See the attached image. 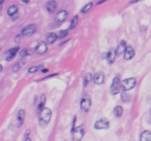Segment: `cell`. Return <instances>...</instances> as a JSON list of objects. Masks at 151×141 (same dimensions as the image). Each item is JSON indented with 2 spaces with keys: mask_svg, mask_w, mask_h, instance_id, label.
<instances>
[{
  "mask_svg": "<svg viewBox=\"0 0 151 141\" xmlns=\"http://www.w3.org/2000/svg\"><path fill=\"white\" fill-rule=\"evenodd\" d=\"M57 38L58 36L55 33H49L47 36V42L50 44L53 43L57 40Z\"/></svg>",
  "mask_w": 151,
  "mask_h": 141,
  "instance_id": "20",
  "label": "cell"
},
{
  "mask_svg": "<svg viewBox=\"0 0 151 141\" xmlns=\"http://www.w3.org/2000/svg\"><path fill=\"white\" fill-rule=\"evenodd\" d=\"M48 71H49L48 69H44V70H42L43 73H47V72H48Z\"/></svg>",
  "mask_w": 151,
  "mask_h": 141,
  "instance_id": "31",
  "label": "cell"
},
{
  "mask_svg": "<svg viewBox=\"0 0 151 141\" xmlns=\"http://www.w3.org/2000/svg\"><path fill=\"white\" fill-rule=\"evenodd\" d=\"M24 116H25V111L24 110H19V113H18L17 120L18 123H19V126H21L23 123L24 120Z\"/></svg>",
  "mask_w": 151,
  "mask_h": 141,
  "instance_id": "17",
  "label": "cell"
},
{
  "mask_svg": "<svg viewBox=\"0 0 151 141\" xmlns=\"http://www.w3.org/2000/svg\"><path fill=\"white\" fill-rule=\"evenodd\" d=\"M57 7V4L55 1H50L47 4V10L50 13H53L56 10Z\"/></svg>",
  "mask_w": 151,
  "mask_h": 141,
  "instance_id": "16",
  "label": "cell"
},
{
  "mask_svg": "<svg viewBox=\"0 0 151 141\" xmlns=\"http://www.w3.org/2000/svg\"><path fill=\"white\" fill-rule=\"evenodd\" d=\"M35 51L38 54H43L44 53H46V51H47V46L44 41H41L38 44V46L35 48Z\"/></svg>",
  "mask_w": 151,
  "mask_h": 141,
  "instance_id": "10",
  "label": "cell"
},
{
  "mask_svg": "<svg viewBox=\"0 0 151 141\" xmlns=\"http://www.w3.org/2000/svg\"><path fill=\"white\" fill-rule=\"evenodd\" d=\"M19 49V47L17 46L12 48V49L9 50V51L6 53V60H7V61H10V60H11L12 59L16 56V53L18 52Z\"/></svg>",
  "mask_w": 151,
  "mask_h": 141,
  "instance_id": "12",
  "label": "cell"
},
{
  "mask_svg": "<svg viewBox=\"0 0 151 141\" xmlns=\"http://www.w3.org/2000/svg\"><path fill=\"white\" fill-rule=\"evenodd\" d=\"M150 113H151V108H150Z\"/></svg>",
  "mask_w": 151,
  "mask_h": 141,
  "instance_id": "33",
  "label": "cell"
},
{
  "mask_svg": "<svg viewBox=\"0 0 151 141\" xmlns=\"http://www.w3.org/2000/svg\"><path fill=\"white\" fill-rule=\"evenodd\" d=\"M136 84H137V81L134 78H128V79H124L122 82V88L123 91L126 92L133 89L136 86Z\"/></svg>",
  "mask_w": 151,
  "mask_h": 141,
  "instance_id": "5",
  "label": "cell"
},
{
  "mask_svg": "<svg viewBox=\"0 0 151 141\" xmlns=\"http://www.w3.org/2000/svg\"><path fill=\"white\" fill-rule=\"evenodd\" d=\"M105 76L103 72H97L94 74V82L96 85H102L104 82Z\"/></svg>",
  "mask_w": 151,
  "mask_h": 141,
  "instance_id": "11",
  "label": "cell"
},
{
  "mask_svg": "<svg viewBox=\"0 0 151 141\" xmlns=\"http://www.w3.org/2000/svg\"><path fill=\"white\" fill-rule=\"evenodd\" d=\"M121 98H122V100L123 102L127 103V102H129L131 101V97L129 96L128 93H127L125 91H123L121 94Z\"/></svg>",
  "mask_w": 151,
  "mask_h": 141,
  "instance_id": "26",
  "label": "cell"
},
{
  "mask_svg": "<svg viewBox=\"0 0 151 141\" xmlns=\"http://www.w3.org/2000/svg\"><path fill=\"white\" fill-rule=\"evenodd\" d=\"M127 49L126 46V43L125 41H122L121 43H119V46L117 47V49H116V56H121L123 53H125V51Z\"/></svg>",
  "mask_w": 151,
  "mask_h": 141,
  "instance_id": "13",
  "label": "cell"
},
{
  "mask_svg": "<svg viewBox=\"0 0 151 141\" xmlns=\"http://www.w3.org/2000/svg\"><path fill=\"white\" fill-rule=\"evenodd\" d=\"M91 106V100L89 95H84L81 101V110L83 113H87Z\"/></svg>",
  "mask_w": 151,
  "mask_h": 141,
  "instance_id": "4",
  "label": "cell"
},
{
  "mask_svg": "<svg viewBox=\"0 0 151 141\" xmlns=\"http://www.w3.org/2000/svg\"><path fill=\"white\" fill-rule=\"evenodd\" d=\"M28 55V51L27 48H24L19 52V57H25Z\"/></svg>",
  "mask_w": 151,
  "mask_h": 141,
  "instance_id": "28",
  "label": "cell"
},
{
  "mask_svg": "<svg viewBox=\"0 0 151 141\" xmlns=\"http://www.w3.org/2000/svg\"><path fill=\"white\" fill-rule=\"evenodd\" d=\"M116 56V52L114 49H112L107 54V61L109 65H111L114 62L115 57Z\"/></svg>",
  "mask_w": 151,
  "mask_h": 141,
  "instance_id": "14",
  "label": "cell"
},
{
  "mask_svg": "<svg viewBox=\"0 0 151 141\" xmlns=\"http://www.w3.org/2000/svg\"><path fill=\"white\" fill-rule=\"evenodd\" d=\"M18 10H19V7L16 4H13V5L10 6L7 10V15L9 16H13L16 13H17Z\"/></svg>",
  "mask_w": 151,
  "mask_h": 141,
  "instance_id": "18",
  "label": "cell"
},
{
  "mask_svg": "<svg viewBox=\"0 0 151 141\" xmlns=\"http://www.w3.org/2000/svg\"><path fill=\"white\" fill-rule=\"evenodd\" d=\"M140 141H151V132L146 130L141 134Z\"/></svg>",
  "mask_w": 151,
  "mask_h": 141,
  "instance_id": "15",
  "label": "cell"
},
{
  "mask_svg": "<svg viewBox=\"0 0 151 141\" xmlns=\"http://www.w3.org/2000/svg\"><path fill=\"white\" fill-rule=\"evenodd\" d=\"M109 127V120L105 118L100 119L94 123V129H107Z\"/></svg>",
  "mask_w": 151,
  "mask_h": 141,
  "instance_id": "7",
  "label": "cell"
},
{
  "mask_svg": "<svg viewBox=\"0 0 151 141\" xmlns=\"http://www.w3.org/2000/svg\"><path fill=\"white\" fill-rule=\"evenodd\" d=\"M91 79H92V76H91V73H87L86 74L85 77H84V80H83L84 87H86L87 85H89V83L91 82Z\"/></svg>",
  "mask_w": 151,
  "mask_h": 141,
  "instance_id": "23",
  "label": "cell"
},
{
  "mask_svg": "<svg viewBox=\"0 0 151 141\" xmlns=\"http://www.w3.org/2000/svg\"><path fill=\"white\" fill-rule=\"evenodd\" d=\"M68 32H69V29L67 30H61L59 32V38H63L67 35Z\"/></svg>",
  "mask_w": 151,
  "mask_h": 141,
  "instance_id": "29",
  "label": "cell"
},
{
  "mask_svg": "<svg viewBox=\"0 0 151 141\" xmlns=\"http://www.w3.org/2000/svg\"><path fill=\"white\" fill-rule=\"evenodd\" d=\"M92 6H93L92 2H89V3H88V4H86L83 7L82 10H81V13H86L87 12L89 11L90 9L92 7Z\"/></svg>",
  "mask_w": 151,
  "mask_h": 141,
  "instance_id": "27",
  "label": "cell"
},
{
  "mask_svg": "<svg viewBox=\"0 0 151 141\" xmlns=\"http://www.w3.org/2000/svg\"><path fill=\"white\" fill-rule=\"evenodd\" d=\"M68 13L66 10H60V12L56 14L55 16V21L57 23H61V22L64 21L68 17Z\"/></svg>",
  "mask_w": 151,
  "mask_h": 141,
  "instance_id": "8",
  "label": "cell"
},
{
  "mask_svg": "<svg viewBox=\"0 0 151 141\" xmlns=\"http://www.w3.org/2000/svg\"><path fill=\"white\" fill-rule=\"evenodd\" d=\"M42 68H43V65H38V66H32V67L28 68V72L31 73H35V72H37L38 70H40L41 69H42Z\"/></svg>",
  "mask_w": 151,
  "mask_h": 141,
  "instance_id": "25",
  "label": "cell"
},
{
  "mask_svg": "<svg viewBox=\"0 0 151 141\" xmlns=\"http://www.w3.org/2000/svg\"><path fill=\"white\" fill-rule=\"evenodd\" d=\"M85 134V128L83 125L78 126L72 129V141H81Z\"/></svg>",
  "mask_w": 151,
  "mask_h": 141,
  "instance_id": "2",
  "label": "cell"
},
{
  "mask_svg": "<svg viewBox=\"0 0 151 141\" xmlns=\"http://www.w3.org/2000/svg\"><path fill=\"white\" fill-rule=\"evenodd\" d=\"M35 32H36V26L32 24H29L28 26H25L22 30V34L24 36L29 37L32 36Z\"/></svg>",
  "mask_w": 151,
  "mask_h": 141,
  "instance_id": "6",
  "label": "cell"
},
{
  "mask_svg": "<svg viewBox=\"0 0 151 141\" xmlns=\"http://www.w3.org/2000/svg\"><path fill=\"white\" fill-rule=\"evenodd\" d=\"M45 101H46V96L44 94H42L41 96V99H40V103L38 104V113H41V110L44 109V106L45 104Z\"/></svg>",
  "mask_w": 151,
  "mask_h": 141,
  "instance_id": "19",
  "label": "cell"
},
{
  "mask_svg": "<svg viewBox=\"0 0 151 141\" xmlns=\"http://www.w3.org/2000/svg\"><path fill=\"white\" fill-rule=\"evenodd\" d=\"M24 141H31V139L29 137H27L26 139H25Z\"/></svg>",
  "mask_w": 151,
  "mask_h": 141,
  "instance_id": "32",
  "label": "cell"
},
{
  "mask_svg": "<svg viewBox=\"0 0 151 141\" xmlns=\"http://www.w3.org/2000/svg\"><path fill=\"white\" fill-rule=\"evenodd\" d=\"M135 55V51H134V48H133V46H129L127 47V49L125 51V54H124V58L125 60H130L133 58Z\"/></svg>",
  "mask_w": 151,
  "mask_h": 141,
  "instance_id": "9",
  "label": "cell"
},
{
  "mask_svg": "<svg viewBox=\"0 0 151 141\" xmlns=\"http://www.w3.org/2000/svg\"><path fill=\"white\" fill-rule=\"evenodd\" d=\"M121 88H122V83L120 82V79L119 76H115L111 85V93L112 95H115L119 93L120 92Z\"/></svg>",
  "mask_w": 151,
  "mask_h": 141,
  "instance_id": "3",
  "label": "cell"
},
{
  "mask_svg": "<svg viewBox=\"0 0 151 141\" xmlns=\"http://www.w3.org/2000/svg\"><path fill=\"white\" fill-rule=\"evenodd\" d=\"M122 112H123V110H122V107H120V106H117V107L114 109V115L116 118L121 117Z\"/></svg>",
  "mask_w": 151,
  "mask_h": 141,
  "instance_id": "21",
  "label": "cell"
},
{
  "mask_svg": "<svg viewBox=\"0 0 151 141\" xmlns=\"http://www.w3.org/2000/svg\"><path fill=\"white\" fill-rule=\"evenodd\" d=\"M14 41L16 43H19L21 41V35H16V38H15V39H14Z\"/></svg>",
  "mask_w": 151,
  "mask_h": 141,
  "instance_id": "30",
  "label": "cell"
},
{
  "mask_svg": "<svg viewBox=\"0 0 151 141\" xmlns=\"http://www.w3.org/2000/svg\"><path fill=\"white\" fill-rule=\"evenodd\" d=\"M52 116V112L51 110L49 108L44 107L41 112L40 113L39 116V122H40V126L41 127L44 128L47 125H48L49 122L50 121Z\"/></svg>",
  "mask_w": 151,
  "mask_h": 141,
  "instance_id": "1",
  "label": "cell"
},
{
  "mask_svg": "<svg viewBox=\"0 0 151 141\" xmlns=\"http://www.w3.org/2000/svg\"><path fill=\"white\" fill-rule=\"evenodd\" d=\"M24 63H25V62L24 61V60H20V61H19L18 63H16L13 68V71L16 72V71H18V70H20V69L23 67V66L24 65Z\"/></svg>",
  "mask_w": 151,
  "mask_h": 141,
  "instance_id": "22",
  "label": "cell"
},
{
  "mask_svg": "<svg viewBox=\"0 0 151 141\" xmlns=\"http://www.w3.org/2000/svg\"><path fill=\"white\" fill-rule=\"evenodd\" d=\"M78 23V16H74L73 19H72V21H71L70 26H69V28L68 29H69V30H71V29H74V28L77 26Z\"/></svg>",
  "mask_w": 151,
  "mask_h": 141,
  "instance_id": "24",
  "label": "cell"
}]
</instances>
